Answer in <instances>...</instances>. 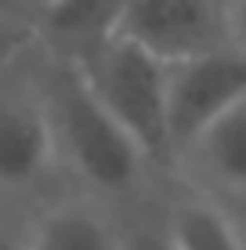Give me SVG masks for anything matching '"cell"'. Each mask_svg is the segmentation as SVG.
<instances>
[{
    "label": "cell",
    "instance_id": "obj_1",
    "mask_svg": "<svg viewBox=\"0 0 246 250\" xmlns=\"http://www.w3.org/2000/svg\"><path fill=\"white\" fill-rule=\"evenodd\" d=\"M44 47V44H40ZM44 94L51 113L55 160L65 188L127 210L149 200L163 170L127 134V127L98 102L80 65L44 47Z\"/></svg>",
    "mask_w": 246,
    "mask_h": 250
},
{
    "label": "cell",
    "instance_id": "obj_2",
    "mask_svg": "<svg viewBox=\"0 0 246 250\" xmlns=\"http://www.w3.org/2000/svg\"><path fill=\"white\" fill-rule=\"evenodd\" d=\"M62 185L44 94V47L0 65V203L40 207Z\"/></svg>",
    "mask_w": 246,
    "mask_h": 250
},
{
    "label": "cell",
    "instance_id": "obj_3",
    "mask_svg": "<svg viewBox=\"0 0 246 250\" xmlns=\"http://www.w3.org/2000/svg\"><path fill=\"white\" fill-rule=\"evenodd\" d=\"M83 80L98 94V102L109 109L127 134L149 152V160L159 170H170L174 145H170V91H167V73L170 62L152 55L138 40L113 33L109 40L83 55L80 62Z\"/></svg>",
    "mask_w": 246,
    "mask_h": 250
},
{
    "label": "cell",
    "instance_id": "obj_4",
    "mask_svg": "<svg viewBox=\"0 0 246 250\" xmlns=\"http://www.w3.org/2000/svg\"><path fill=\"white\" fill-rule=\"evenodd\" d=\"M167 91H170V145L177 156L210 120L246 102V47L221 44L203 55L170 62Z\"/></svg>",
    "mask_w": 246,
    "mask_h": 250
},
{
    "label": "cell",
    "instance_id": "obj_5",
    "mask_svg": "<svg viewBox=\"0 0 246 250\" xmlns=\"http://www.w3.org/2000/svg\"><path fill=\"white\" fill-rule=\"evenodd\" d=\"M116 33L138 40L163 62L228 44L225 0H127Z\"/></svg>",
    "mask_w": 246,
    "mask_h": 250
},
{
    "label": "cell",
    "instance_id": "obj_6",
    "mask_svg": "<svg viewBox=\"0 0 246 250\" xmlns=\"http://www.w3.org/2000/svg\"><path fill=\"white\" fill-rule=\"evenodd\" d=\"M167 174L185 178L228 207L246 203V102L210 120L174 156Z\"/></svg>",
    "mask_w": 246,
    "mask_h": 250
},
{
    "label": "cell",
    "instance_id": "obj_7",
    "mask_svg": "<svg viewBox=\"0 0 246 250\" xmlns=\"http://www.w3.org/2000/svg\"><path fill=\"white\" fill-rule=\"evenodd\" d=\"M123 210L76 188H58L29 218V250H120Z\"/></svg>",
    "mask_w": 246,
    "mask_h": 250
},
{
    "label": "cell",
    "instance_id": "obj_8",
    "mask_svg": "<svg viewBox=\"0 0 246 250\" xmlns=\"http://www.w3.org/2000/svg\"><path fill=\"white\" fill-rule=\"evenodd\" d=\"M159 214L174 250H246V225L235 207L177 174L159 182Z\"/></svg>",
    "mask_w": 246,
    "mask_h": 250
},
{
    "label": "cell",
    "instance_id": "obj_9",
    "mask_svg": "<svg viewBox=\"0 0 246 250\" xmlns=\"http://www.w3.org/2000/svg\"><path fill=\"white\" fill-rule=\"evenodd\" d=\"M127 0H51L40 11L37 40L51 55L80 62L116 33Z\"/></svg>",
    "mask_w": 246,
    "mask_h": 250
},
{
    "label": "cell",
    "instance_id": "obj_10",
    "mask_svg": "<svg viewBox=\"0 0 246 250\" xmlns=\"http://www.w3.org/2000/svg\"><path fill=\"white\" fill-rule=\"evenodd\" d=\"M120 250H174L170 236H167V225H163V214H159V185L149 200L123 210Z\"/></svg>",
    "mask_w": 246,
    "mask_h": 250
},
{
    "label": "cell",
    "instance_id": "obj_11",
    "mask_svg": "<svg viewBox=\"0 0 246 250\" xmlns=\"http://www.w3.org/2000/svg\"><path fill=\"white\" fill-rule=\"evenodd\" d=\"M29 218L33 207L0 203V250H29Z\"/></svg>",
    "mask_w": 246,
    "mask_h": 250
},
{
    "label": "cell",
    "instance_id": "obj_12",
    "mask_svg": "<svg viewBox=\"0 0 246 250\" xmlns=\"http://www.w3.org/2000/svg\"><path fill=\"white\" fill-rule=\"evenodd\" d=\"M29 44H37V29L15 19H0V65H7L11 58H19Z\"/></svg>",
    "mask_w": 246,
    "mask_h": 250
},
{
    "label": "cell",
    "instance_id": "obj_13",
    "mask_svg": "<svg viewBox=\"0 0 246 250\" xmlns=\"http://www.w3.org/2000/svg\"><path fill=\"white\" fill-rule=\"evenodd\" d=\"M225 33L228 44L246 47V0H225Z\"/></svg>",
    "mask_w": 246,
    "mask_h": 250
},
{
    "label": "cell",
    "instance_id": "obj_14",
    "mask_svg": "<svg viewBox=\"0 0 246 250\" xmlns=\"http://www.w3.org/2000/svg\"><path fill=\"white\" fill-rule=\"evenodd\" d=\"M0 19H15V22H25V25L37 29L40 11H37L33 0H0Z\"/></svg>",
    "mask_w": 246,
    "mask_h": 250
},
{
    "label": "cell",
    "instance_id": "obj_15",
    "mask_svg": "<svg viewBox=\"0 0 246 250\" xmlns=\"http://www.w3.org/2000/svg\"><path fill=\"white\" fill-rule=\"evenodd\" d=\"M33 4H37V11H44V7L51 4V0H33ZM37 22H40V19H37Z\"/></svg>",
    "mask_w": 246,
    "mask_h": 250
}]
</instances>
